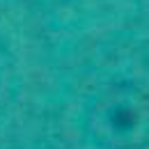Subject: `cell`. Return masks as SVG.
<instances>
[]
</instances>
